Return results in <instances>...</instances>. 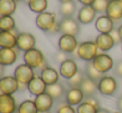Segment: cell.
<instances>
[{
    "mask_svg": "<svg viewBox=\"0 0 122 113\" xmlns=\"http://www.w3.org/2000/svg\"><path fill=\"white\" fill-rule=\"evenodd\" d=\"M18 113H39L34 101L26 100L23 101L18 108Z\"/></svg>",
    "mask_w": 122,
    "mask_h": 113,
    "instance_id": "cell-29",
    "label": "cell"
},
{
    "mask_svg": "<svg viewBox=\"0 0 122 113\" xmlns=\"http://www.w3.org/2000/svg\"><path fill=\"white\" fill-rule=\"evenodd\" d=\"M59 3L60 4H63V3H68V2H70V1H73V0H59Z\"/></svg>",
    "mask_w": 122,
    "mask_h": 113,
    "instance_id": "cell-44",
    "label": "cell"
},
{
    "mask_svg": "<svg viewBox=\"0 0 122 113\" xmlns=\"http://www.w3.org/2000/svg\"><path fill=\"white\" fill-rule=\"evenodd\" d=\"M16 23L12 15L1 16L0 18V30L11 32L15 29Z\"/></svg>",
    "mask_w": 122,
    "mask_h": 113,
    "instance_id": "cell-28",
    "label": "cell"
},
{
    "mask_svg": "<svg viewBox=\"0 0 122 113\" xmlns=\"http://www.w3.org/2000/svg\"><path fill=\"white\" fill-rule=\"evenodd\" d=\"M105 14L114 22H118L122 19V0H115L109 3Z\"/></svg>",
    "mask_w": 122,
    "mask_h": 113,
    "instance_id": "cell-16",
    "label": "cell"
},
{
    "mask_svg": "<svg viewBox=\"0 0 122 113\" xmlns=\"http://www.w3.org/2000/svg\"><path fill=\"white\" fill-rule=\"evenodd\" d=\"M110 35H111V37H113L114 41H115V45H116V44L120 43V42H122V39H121V37H120V35L118 32V29L114 28L113 30L110 32Z\"/></svg>",
    "mask_w": 122,
    "mask_h": 113,
    "instance_id": "cell-35",
    "label": "cell"
},
{
    "mask_svg": "<svg viewBox=\"0 0 122 113\" xmlns=\"http://www.w3.org/2000/svg\"><path fill=\"white\" fill-rule=\"evenodd\" d=\"M99 108L88 101H84L78 105L77 113H97Z\"/></svg>",
    "mask_w": 122,
    "mask_h": 113,
    "instance_id": "cell-31",
    "label": "cell"
},
{
    "mask_svg": "<svg viewBox=\"0 0 122 113\" xmlns=\"http://www.w3.org/2000/svg\"><path fill=\"white\" fill-rule=\"evenodd\" d=\"M39 113H47V112H39Z\"/></svg>",
    "mask_w": 122,
    "mask_h": 113,
    "instance_id": "cell-47",
    "label": "cell"
},
{
    "mask_svg": "<svg viewBox=\"0 0 122 113\" xmlns=\"http://www.w3.org/2000/svg\"><path fill=\"white\" fill-rule=\"evenodd\" d=\"M118 32H119V33H120V37H121V39H122V24L118 27Z\"/></svg>",
    "mask_w": 122,
    "mask_h": 113,
    "instance_id": "cell-43",
    "label": "cell"
},
{
    "mask_svg": "<svg viewBox=\"0 0 122 113\" xmlns=\"http://www.w3.org/2000/svg\"><path fill=\"white\" fill-rule=\"evenodd\" d=\"M115 72L119 77H122V60H120L116 64L115 68Z\"/></svg>",
    "mask_w": 122,
    "mask_h": 113,
    "instance_id": "cell-37",
    "label": "cell"
},
{
    "mask_svg": "<svg viewBox=\"0 0 122 113\" xmlns=\"http://www.w3.org/2000/svg\"><path fill=\"white\" fill-rule=\"evenodd\" d=\"M59 48L60 51L65 53H72L78 47V41L75 36L70 34H62L59 39Z\"/></svg>",
    "mask_w": 122,
    "mask_h": 113,
    "instance_id": "cell-7",
    "label": "cell"
},
{
    "mask_svg": "<svg viewBox=\"0 0 122 113\" xmlns=\"http://www.w3.org/2000/svg\"><path fill=\"white\" fill-rule=\"evenodd\" d=\"M47 84L41 78V77H36L28 84V91L34 96H37L46 92Z\"/></svg>",
    "mask_w": 122,
    "mask_h": 113,
    "instance_id": "cell-19",
    "label": "cell"
},
{
    "mask_svg": "<svg viewBox=\"0 0 122 113\" xmlns=\"http://www.w3.org/2000/svg\"><path fill=\"white\" fill-rule=\"evenodd\" d=\"M14 76L19 81V82L28 85L31 80L35 77V72L34 71V68L26 63H24L19 65L15 68Z\"/></svg>",
    "mask_w": 122,
    "mask_h": 113,
    "instance_id": "cell-3",
    "label": "cell"
},
{
    "mask_svg": "<svg viewBox=\"0 0 122 113\" xmlns=\"http://www.w3.org/2000/svg\"><path fill=\"white\" fill-rule=\"evenodd\" d=\"M92 63L95 66V68L102 74L108 72L114 67L113 59L107 53H99L94 58Z\"/></svg>",
    "mask_w": 122,
    "mask_h": 113,
    "instance_id": "cell-4",
    "label": "cell"
},
{
    "mask_svg": "<svg viewBox=\"0 0 122 113\" xmlns=\"http://www.w3.org/2000/svg\"><path fill=\"white\" fill-rule=\"evenodd\" d=\"M115 113H121V112H115Z\"/></svg>",
    "mask_w": 122,
    "mask_h": 113,
    "instance_id": "cell-48",
    "label": "cell"
},
{
    "mask_svg": "<svg viewBox=\"0 0 122 113\" xmlns=\"http://www.w3.org/2000/svg\"><path fill=\"white\" fill-rule=\"evenodd\" d=\"M86 101L91 103L92 105H94V106H95L96 107L99 108V101L95 97H94V96H89V97H87Z\"/></svg>",
    "mask_w": 122,
    "mask_h": 113,
    "instance_id": "cell-39",
    "label": "cell"
},
{
    "mask_svg": "<svg viewBox=\"0 0 122 113\" xmlns=\"http://www.w3.org/2000/svg\"><path fill=\"white\" fill-rule=\"evenodd\" d=\"M121 50H122V47H121Z\"/></svg>",
    "mask_w": 122,
    "mask_h": 113,
    "instance_id": "cell-49",
    "label": "cell"
},
{
    "mask_svg": "<svg viewBox=\"0 0 122 113\" xmlns=\"http://www.w3.org/2000/svg\"><path fill=\"white\" fill-rule=\"evenodd\" d=\"M79 23L80 22L77 21L73 17L63 18V19L59 22L60 32L63 34H70V35L76 36L80 30Z\"/></svg>",
    "mask_w": 122,
    "mask_h": 113,
    "instance_id": "cell-6",
    "label": "cell"
},
{
    "mask_svg": "<svg viewBox=\"0 0 122 113\" xmlns=\"http://www.w3.org/2000/svg\"><path fill=\"white\" fill-rule=\"evenodd\" d=\"M76 11V4L75 1L60 4L59 6V14L64 18L72 17Z\"/></svg>",
    "mask_w": 122,
    "mask_h": 113,
    "instance_id": "cell-27",
    "label": "cell"
},
{
    "mask_svg": "<svg viewBox=\"0 0 122 113\" xmlns=\"http://www.w3.org/2000/svg\"><path fill=\"white\" fill-rule=\"evenodd\" d=\"M109 2H111V1H115V0H108Z\"/></svg>",
    "mask_w": 122,
    "mask_h": 113,
    "instance_id": "cell-46",
    "label": "cell"
},
{
    "mask_svg": "<svg viewBox=\"0 0 122 113\" xmlns=\"http://www.w3.org/2000/svg\"><path fill=\"white\" fill-rule=\"evenodd\" d=\"M19 82L14 76H6L0 80V91L3 94L13 95L19 90Z\"/></svg>",
    "mask_w": 122,
    "mask_h": 113,
    "instance_id": "cell-9",
    "label": "cell"
},
{
    "mask_svg": "<svg viewBox=\"0 0 122 113\" xmlns=\"http://www.w3.org/2000/svg\"><path fill=\"white\" fill-rule=\"evenodd\" d=\"M80 88L82 90L85 96H94L98 90V83L94 80L89 78L88 77H85Z\"/></svg>",
    "mask_w": 122,
    "mask_h": 113,
    "instance_id": "cell-23",
    "label": "cell"
},
{
    "mask_svg": "<svg viewBox=\"0 0 122 113\" xmlns=\"http://www.w3.org/2000/svg\"><path fill=\"white\" fill-rule=\"evenodd\" d=\"M66 59H67L66 53L64 52H62V51H60L59 52H58L57 55H56V60H57V62L59 63H62Z\"/></svg>",
    "mask_w": 122,
    "mask_h": 113,
    "instance_id": "cell-36",
    "label": "cell"
},
{
    "mask_svg": "<svg viewBox=\"0 0 122 113\" xmlns=\"http://www.w3.org/2000/svg\"><path fill=\"white\" fill-rule=\"evenodd\" d=\"M57 113H76V111L74 109L73 106L70 104H65L63 106H59Z\"/></svg>",
    "mask_w": 122,
    "mask_h": 113,
    "instance_id": "cell-34",
    "label": "cell"
},
{
    "mask_svg": "<svg viewBox=\"0 0 122 113\" xmlns=\"http://www.w3.org/2000/svg\"><path fill=\"white\" fill-rule=\"evenodd\" d=\"M97 12L92 6L85 5L78 12V21L82 24H90L95 20Z\"/></svg>",
    "mask_w": 122,
    "mask_h": 113,
    "instance_id": "cell-12",
    "label": "cell"
},
{
    "mask_svg": "<svg viewBox=\"0 0 122 113\" xmlns=\"http://www.w3.org/2000/svg\"><path fill=\"white\" fill-rule=\"evenodd\" d=\"M56 23V14L52 12L45 11L38 14L35 19L36 26L40 30L49 32Z\"/></svg>",
    "mask_w": 122,
    "mask_h": 113,
    "instance_id": "cell-2",
    "label": "cell"
},
{
    "mask_svg": "<svg viewBox=\"0 0 122 113\" xmlns=\"http://www.w3.org/2000/svg\"><path fill=\"white\" fill-rule=\"evenodd\" d=\"M78 1L81 4H83V6H85V5L92 6V5H93L94 3H95V0H78Z\"/></svg>",
    "mask_w": 122,
    "mask_h": 113,
    "instance_id": "cell-40",
    "label": "cell"
},
{
    "mask_svg": "<svg viewBox=\"0 0 122 113\" xmlns=\"http://www.w3.org/2000/svg\"><path fill=\"white\" fill-rule=\"evenodd\" d=\"M36 39L33 34L29 32H23L18 34L17 47L23 52H27L32 48H34Z\"/></svg>",
    "mask_w": 122,
    "mask_h": 113,
    "instance_id": "cell-10",
    "label": "cell"
},
{
    "mask_svg": "<svg viewBox=\"0 0 122 113\" xmlns=\"http://www.w3.org/2000/svg\"><path fill=\"white\" fill-rule=\"evenodd\" d=\"M117 107H118L119 111L122 112V96L119 98L118 102H117Z\"/></svg>",
    "mask_w": 122,
    "mask_h": 113,
    "instance_id": "cell-41",
    "label": "cell"
},
{
    "mask_svg": "<svg viewBox=\"0 0 122 113\" xmlns=\"http://www.w3.org/2000/svg\"><path fill=\"white\" fill-rule=\"evenodd\" d=\"M40 77L48 86V85H52L58 82L59 78V73L55 68L48 66L47 68L41 71Z\"/></svg>",
    "mask_w": 122,
    "mask_h": 113,
    "instance_id": "cell-22",
    "label": "cell"
},
{
    "mask_svg": "<svg viewBox=\"0 0 122 113\" xmlns=\"http://www.w3.org/2000/svg\"><path fill=\"white\" fill-rule=\"evenodd\" d=\"M85 72H86V75L89 78H90V79L94 80L95 81H99L104 77L103 74L101 72H100L95 68L92 62H88L86 68H85Z\"/></svg>",
    "mask_w": 122,
    "mask_h": 113,
    "instance_id": "cell-30",
    "label": "cell"
},
{
    "mask_svg": "<svg viewBox=\"0 0 122 113\" xmlns=\"http://www.w3.org/2000/svg\"><path fill=\"white\" fill-rule=\"evenodd\" d=\"M60 32V26H59V22H56L55 24L53 26V27L50 29L49 32L50 33H57V32Z\"/></svg>",
    "mask_w": 122,
    "mask_h": 113,
    "instance_id": "cell-38",
    "label": "cell"
},
{
    "mask_svg": "<svg viewBox=\"0 0 122 113\" xmlns=\"http://www.w3.org/2000/svg\"><path fill=\"white\" fill-rule=\"evenodd\" d=\"M109 3L110 2H109L108 0H95L93 5H92V7L95 9V10L97 13L103 14V13H106Z\"/></svg>",
    "mask_w": 122,
    "mask_h": 113,
    "instance_id": "cell-33",
    "label": "cell"
},
{
    "mask_svg": "<svg viewBox=\"0 0 122 113\" xmlns=\"http://www.w3.org/2000/svg\"><path fill=\"white\" fill-rule=\"evenodd\" d=\"M85 94L80 87H71L66 94L67 103L71 106L80 105L84 100Z\"/></svg>",
    "mask_w": 122,
    "mask_h": 113,
    "instance_id": "cell-21",
    "label": "cell"
},
{
    "mask_svg": "<svg viewBox=\"0 0 122 113\" xmlns=\"http://www.w3.org/2000/svg\"><path fill=\"white\" fill-rule=\"evenodd\" d=\"M48 5H49L48 0H29L28 3L29 9L38 14L45 12Z\"/></svg>",
    "mask_w": 122,
    "mask_h": 113,
    "instance_id": "cell-25",
    "label": "cell"
},
{
    "mask_svg": "<svg viewBox=\"0 0 122 113\" xmlns=\"http://www.w3.org/2000/svg\"><path fill=\"white\" fill-rule=\"evenodd\" d=\"M117 89V81L111 76H104L98 81V91L105 96H111Z\"/></svg>",
    "mask_w": 122,
    "mask_h": 113,
    "instance_id": "cell-8",
    "label": "cell"
},
{
    "mask_svg": "<svg viewBox=\"0 0 122 113\" xmlns=\"http://www.w3.org/2000/svg\"><path fill=\"white\" fill-rule=\"evenodd\" d=\"M16 110V101L12 95H0V113H14Z\"/></svg>",
    "mask_w": 122,
    "mask_h": 113,
    "instance_id": "cell-14",
    "label": "cell"
},
{
    "mask_svg": "<svg viewBox=\"0 0 122 113\" xmlns=\"http://www.w3.org/2000/svg\"><path fill=\"white\" fill-rule=\"evenodd\" d=\"M44 60L45 59H44V56L43 52L35 47L27 51L24 54V63L30 66L34 69L39 68Z\"/></svg>",
    "mask_w": 122,
    "mask_h": 113,
    "instance_id": "cell-5",
    "label": "cell"
},
{
    "mask_svg": "<svg viewBox=\"0 0 122 113\" xmlns=\"http://www.w3.org/2000/svg\"><path fill=\"white\" fill-rule=\"evenodd\" d=\"M17 38L14 31L7 32L1 31L0 32V47L1 48H15L17 47Z\"/></svg>",
    "mask_w": 122,
    "mask_h": 113,
    "instance_id": "cell-17",
    "label": "cell"
},
{
    "mask_svg": "<svg viewBox=\"0 0 122 113\" xmlns=\"http://www.w3.org/2000/svg\"><path fill=\"white\" fill-rule=\"evenodd\" d=\"M17 2L14 0H0V14L1 16H9L15 13Z\"/></svg>",
    "mask_w": 122,
    "mask_h": 113,
    "instance_id": "cell-24",
    "label": "cell"
},
{
    "mask_svg": "<svg viewBox=\"0 0 122 113\" xmlns=\"http://www.w3.org/2000/svg\"><path fill=\"white\" fill-rule=\"evenodd\" d=\"M97 113H110V111H107V110L104 109V108H99L98 112Z\"/></svg>",
    "mask_w": 122,
    "mask_h": 113,
    "instance_id": "cell-42",
    "label": "cell"
},
{
    "mask_svg": "<svg viewBox=\"0 0 122 113\" xmlns=\"http://www.w3.org/2000/svg\"><path fill=\"white\" fill-rule=\"evenodd\" d=\"M54 101V100L47 92L39 95L34 99V102L39 112H48L52 107Z\"/></svg>",
    "mask_w": 122,
    "mask_h": 113,
    "instance_id": "cell-13",
    "label": "cell"
},
{
    "mask_svg": "<svg viewBox=\"0 0 122 113\" xmlns=\"http://www.w3.org/2000/svg\"><path fill=\"white\" fill-rule=\"evenodd\" d=\"M79 72L78 66L73 59L67 58L59 65V74L65 79L69 80Z\"/></svg>",
    "mask_w": 122,
    "mask_h": 113,
    "instance_id": "cell-11",
    "label": "cell"
},
{
    "mask_svg": "<svg viewBox=\"0 0 122 113\" xmlns=\"http://www.w3.org/2000/svg\"><path fill=\"white\" fill-rule=\"evenodd\" d=\"M14 1H16V2H19V1H21V0H14Z\"/></svg>",
    "mask_w": 122,
    "mask_h": 113,
    "instance_id": "cell-45",
    "label": "cell"
},
{
    "mask_svg": "<svg viewBox=\"0 0 122 113\" xmlns=\"http://www.w3.org/2000/svg\"><path fill=\"white\" fill-rule=\"evenodd\" d=\"M95 42L99 50L102 52H108L115 45L110 33H100L95 38Z\"/></svg>",
    "mask_w": 122,
    "mask_h": 113,
    "instance_id": "cell-18",
    "label": "cell"
},
{
    "mask_svg": "<svg viewBox=\"0 0 122 113\" xmlns=\"http://www.w3.org/2000/svg\"><path fill=\"white\" fill-rule=\"evenodd\" d=\"M98 47L95 41H85L79 44L76 49L77 56L85 62H92L98 55Z\"/></svg>",
    "mask_w": 122,
    "mask_h": 113,
    "instance_id": "cell-1",
    "label": "cell"
},
{
    "mask_svg": "<svg viewBox=\"0 0 122 113\" xmlns=\"http://www.w3.org/2000/svg\"><path fill=\"white\" fill-rule=\"evenodd\" d=\"M95 26L100 33H110L114 29V21L106 14L101 15L96 19Z\"/></svg>",
    "mask_w": 122,
    "mask_h": 113,
    "instance_id": "cell-15",
    "label": "cell"
},
{
    "mask_svg": "<svg viewBox=\"0 0 122 113\" xmlns=\"http://www.w3.org/2000/svg\"><path fill=\"white\" fill-rule=\"evenodd\" d=\"M17 52L14 48L0 49V64L2 66H11L17 60Z\"/></svg>",
    "mask_w": 122,
    "mask_h": 113,
    "instance_id": "cell-20",
    "label": "cell"
},
{
    "mask_svg": "<svg viewBox=\"0 0 122 113\" xmlns=\"http://www.w3.org/2000/svg\"><path fill=\"white\" fill-rule=\"evenodd\" d=\"M84 79H85V77H84L83 73L81 72H78L70 79L67 80V82L70 87H80V85L83 82Z\"/></svg>",
    "mask_w": 122,
    "mask_h": 113,
    "instance_id": "cell-32",
    "label": "cell"
},
{
    "mask_svg": "<svg viewBox=\"0 0 122 113\" xmlns=\"http://www.w3.org/2000/svg\"><path fill=\"white\" fill-rule=\"evenodd\" d=\"M46 92L54 100L59 99L65 92V86L59 82H56L52 85H48L46 88Z\"/></svg>",
    "mask_w": 122,
    "mask_h": 113,
    "instance_id": "cell-26",
    "label": "cell"
}]
</instances>
